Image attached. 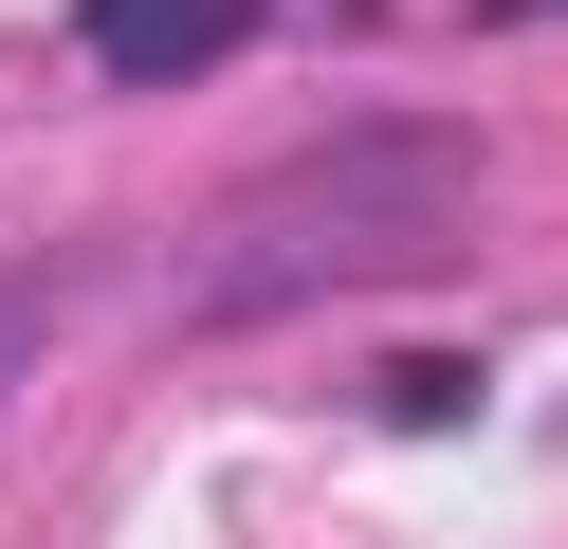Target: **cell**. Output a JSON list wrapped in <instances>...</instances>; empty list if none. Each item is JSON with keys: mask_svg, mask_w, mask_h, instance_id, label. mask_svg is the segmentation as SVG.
<instances>
[{"mask_svg": "<svg viewBox=\"0 0 568 549\" xmlns=\"http://www.w3.org/2000/svg\"><path fill=\"white\" fill-rule=\"evenodd\" d=\"M458 238H477V129L458 110H348L184 238V329H294L331 293H404Z\"/></svg>", "mask_w": 568, "mask_h": 549, "instance_id": "cell-1", "label": "cell"}, {"mask_svg": "<svg viewBox=\"0 0 568 549\" xmlns=\"http://www.w3.org/2000/svg\"><path fill=\"white\" fill-rule=\"evenodd\" d=\"M221 37H257V0H92V55H111L129 92H165V73H202Z\"/></svg>", "mask_w": 568, "mask_h": 549, "instance_id": "cell-2", "label": "cell"}, {"mask_svg": "<svg viewBox=\"0 0 568 549\" xmlns=\"http://www.w3.org/2000/svg\"><path fill=\"white\" fill-rule=\"evenodd\" d=\"M74 293H92V256H74V238H38V256H0V403L38 385V348H55V312H74Z\"/></svg>", "mask_w": 568, "mask_h": 549, "instance_id": "cell-3", "label": "cell"}]
</instances>
